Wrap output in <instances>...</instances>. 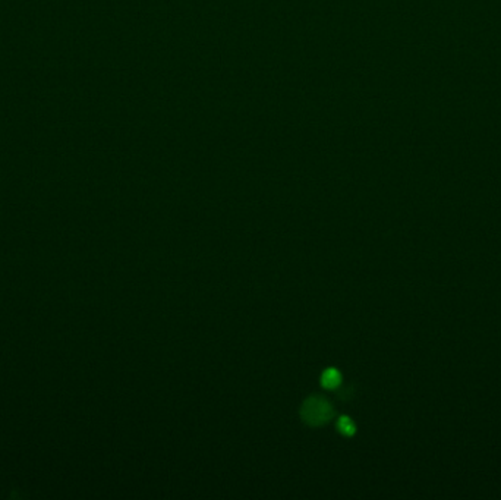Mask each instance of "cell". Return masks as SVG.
Returning a JSON list of instances; mask_svg holds the SVG:
<instances>
[{
	"instance_id": "1",
	"label": "cell",
	"mask_w": 501,
	"mask_h": 500,
	"mask_svg": "<svg viewBox=\"0 0 501 500\" xmlns=\"http://www.w3.org/2000/svg\"><path fill=\"white\" fill-rule=\"evenodd\" d=\"M317 403L312 405V402H309L311 406H305V409L308 411V414L305 415V418L308 421H317V423H321L323 420L327 418V412H329V408L327 405L323 403V400H315Z\"/></svg>"
},
{
	"instance_id": "2",
	"label": "cell",
	"mask_w": 501,
	"mask_h": 500,
	"mask_svg": "<svg viewBox=\"0 0 501 500\" xmlns=\"http://www.w3.org/2000/svg\"><path fill=\"white\" fill-rule=\"evenodd\" d=\"M323 384L326 387H335L340 381V375L335 370H327L324 374H323Z\"/></svg>"
},
{
	"instance_id": "3",
	"label": "cell",
	"mask_w": 501,
	"mask_h": 500,
	"mask_svg": "<svg viewBox=\"0 0 501 500\" xmlns=\"http://www.w3.org/2000/svg\"><path fill=\"white\" fill-rule=\"evenodd\" d=\"M338 429H340L341 433H344V434H352V433L355 432V427H353V424L350 423L349 418H341V420H340V424H338Z\"/></svg>"
}]
</instances>
